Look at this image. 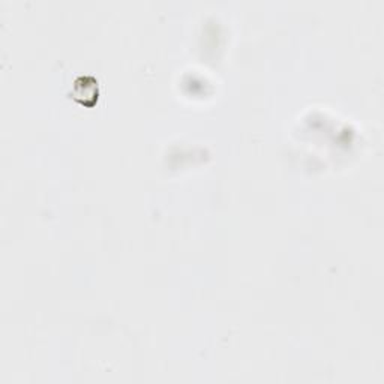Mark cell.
<instances>
[{
    "label": "cell",
    "mask_w": 384,
    "mask_h": 384,
    "mask_svg": "<svg viewBox=\"0 0 384 384\" xmlns=\"http://www.w3.org/2000/svg\"><path fill=\"white\" fill-rule=\"evenodd\" d=\"M73 96L83 105H94L98 99V82L94 77H80L75 80Z\"/></svg>",
    "instance_id": "1"
}]
</instances>
